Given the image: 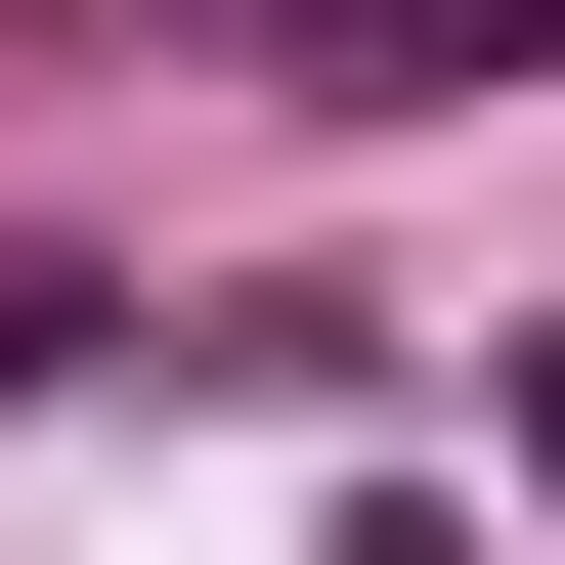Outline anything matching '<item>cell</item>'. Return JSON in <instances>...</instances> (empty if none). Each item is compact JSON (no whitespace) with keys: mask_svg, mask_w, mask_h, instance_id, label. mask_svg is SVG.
Returning <instances> with one entry per match:
<instances>
[{"mask_svg":"<svg viewBox=\"0 0 565 565\" xmlns=\"http://www.w3.org/2000/svg\"><path fill=\"white\" fill-rule=\"evenodd\" d=\"M0 349H87V305H0Z\"/></svg>","mask_w":565,"mask_h":565,"instance_id":"obj_3","label":"cell"},{"mask_svg":"<svg viewBox=\"0 0 565 565\" xmlns=\"http://www.w3.org/2000/svg\"><path fill=\"white\" fill-rule=\"evenodd\" d=\"M349 565H479V522H349Z\"/></svg>","mask_w":565,"mask_h":565,"instance_id":"obj_2","label":"cell"},{"mask_svg":"<svg viewBox=\"0 0 565 565\" xmlns=\"http://www.w3.org/2000/svg\"><path fill=\"white\" fill-rule=\"evenodd\" d=\"M305 87H565V0H262Z\"/></svg>","mask_w":565,"mask_h":565,"instance_id":"obj_1","label":"cell"}]
</instances>
